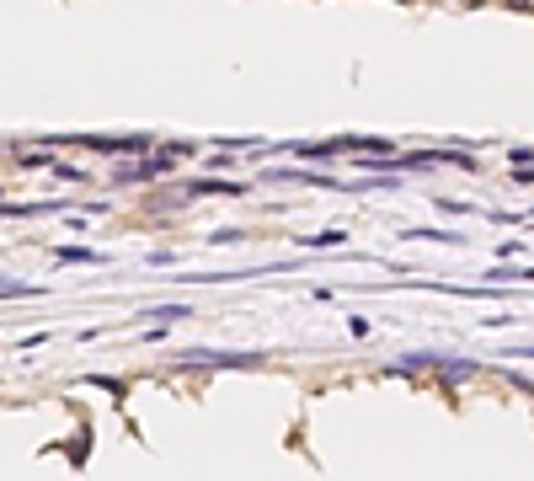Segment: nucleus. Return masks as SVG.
<instances>
[{"label":"nucleus","mask_w":534,"mask_h":481,"mask_svg":"<svg viewBox=\"0 0 534 481\" xmlns=\"http://www.w3.org/2000/svg\"><path fill=\"white\" fill-rule=\"evenodd\" d=\"M171 172V155H155L145 166H129V172H118V182H150V177H166Z\"/></svg>","instance_id":"1"},{"label":"nucleus","mask_w":534,"mask_h":481,"mask_svg":"<svg viewBox=\"0 0 534 481\" xmlns=\"http://www.w3.org/2000/svg\"><path fill=\"white\" fill-rule=\"evenodd\" d=\"M59 262H102V252H86V246H65Z\"/></svg>","instance_id":"2"},{"label":"nucleus","mask_w":534,"mask_h":481,"mask_svg":"<svg viewBox=\"0 0 534 481\" xmlns=\"http://www.w3.org/2000/svg\"><path fill=\"white\" fill-rule=\"evenodd\" d=\"M513 6H518V11H524V6H529V0H513Z\"/></svg>","instance_id":"3"}]
</instances>
